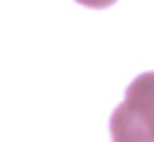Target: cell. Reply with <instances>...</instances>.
<instances>
[{
	"mask_svg": "<svg viewBox=\"0 0 154 142\" xmlns=\"http://www.w3.org/2000/svg\"><path fill=\"white\" fill-rule=\"evenodd\" d=\"M79 5H87V7H96V10H101V7H108V5H113L116 0H77Z\"/></svg>",
	"mask_w": 154,
	"mask_h": 142,
	"instance_id": "obj_2",
	"label": "cell"
},
{
	"mask_svg": "<svg viewBox=\"0 0 154 142\" xmlns=\"http://www.w3.org/2000/svg\"><path fill=\"white\" fill-rule=\"evenodd\" d=\"M120 106L140 125L144 137L149 142H154V72H144V75L135 77V82L128 87L125 101Z\"/></svg>",
	"mask_w": 154,
	"mask_h": 142,
	"instance_id": "obj_1",
	"label": "cell"
}]
</instances>
